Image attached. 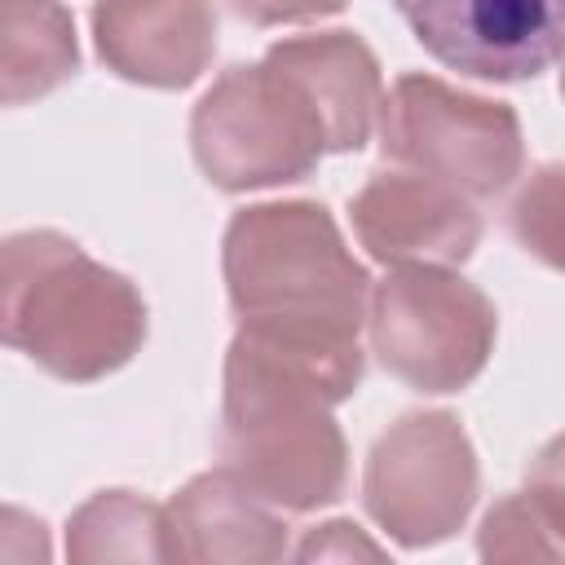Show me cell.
I'll use <instances>...</instances> for the list:
<instances>
[{
  "mask_svg": "<svg viewBox=\"0 0 565 565\" xmlns=\"http://www.w3.org/2000/svg\"><path fill=\"white\" fill-rule=\"evenodd\" d=\"M300 561H353V556H366V561H380L384 547L371 543L353 521H327L318 525L300 547H296Z\"/></svg>",
  "mask_w": 565,
  "mask_h": 565,
  "instance_id": "cell-18",
  "label": "cell"
},
{
  "mask_svg": "<svg viewBox=\"0 0 565 565\" xmlns=\"http://www.w3.org/2000/svg\"><path fill=\"white\" fill-rule=\"evenodd\" d=\"M141 291L57 230H22L0 252V331L57 380L93 384L146 344Z\"/></svg>",
  "mask_w": 565,
  "mask_h": 565,
  "instance_id": "cell-2",
  "label": "cell"
},
{
  "mask_svg": "<svg viewBox=\"0 0 565 565\" xmlns=\"http://www.w3.org/2000/svg\"><path fill=\"white\" fill-rule=\"evenodd\" d=\"M313 106L327 154L362 150L371 141L375 115L384 106V79L380 62L353 31H318V35H291L269 44L265 53Z\"/></svg>",
  "mask_w": 565,
  "mask_h": 565,
  "instance_id": "cell-11",
  "label": "cell"
},
{
  "mask_svg": "<svg viewBox=\"0 0 565 565\" xmlns=\"http://www.w3.org/2000/svg\"><path fill=\"white\" fill-rule=\"evenodd\" d=\"M561 97H565V71H561Z\"/></svg>",
  "mask_w": 565,
  "mask_h": 565,
  "instance_id": "cell-20",
  "label": "cell"
},
{
  "mask_svg": "<svg viewBox=\"0 0 565 565\" xmlns=\"http://www.w3.org/2000/svg\"><path fill=\"white\" fill-rule=\"evenodd\" d=\"M66 556L75 565L102 561H177L168 508L132 490H97L66 521Z\"/></svg>",
  "mask_w": 565,
  "mask_h": 565,
  "instance_id": "cell-14",
  "label": "cell"
},
{
  "mask_svg": "<svg viewBox=\"0 0 565 565\" xmlns=\"http://www.w3.org/2000/svg\"><path fill=\"white\" fill-rule=\"evenodd\" d=\"M177 561L199 565H265L287 552V525L234 468L199 472L168 503Z\"/></svg>",
  "mask_w": 565,
  "mask_h": 565,
  "instance_id": "cell-12",
  "label": "cell"
},
{
  "mask_svg": "<svg viewBox=\"0 0 565 565\" xmlns=\"http://www.w3.org/2000/svg\"><path fill=\"white\" fill-rule=\"evenodd\" d=\"M477 552L486 561H565V543L552 534L543 512L530 503V494L499 499L477 534Z\"/></svg>",
  "mask_w": 565,
  "mask_h": 565,
  "instance_id": "cell-16",
  "label": "cell"
},
{
  "mask_svg": "<svg viewBox=\"0 0 565 565\" xmlns=\"http://www.w3.org/2000/svg\"><path fill=\"white\" fill-rule=\"evenodd\" d=\"M371 349L388 375L419 393L468 388L499 335V313L481 287L450 265H393L371 287Z\"/></svg>",
  "mask_w": 565,
  "mask_h": 565,
  "instance_id": "cell-5",
  "label": "cell"
},
{
  "mask_svg": "<svg viewBox=\"0 0 565 565\" xmlns=\"http://www.w3.org/2000/svg\"><path fill=\"white\" fill-rule=\"evenodd\" d=\"M380 146L393 163L455 185L468 199L503 194L525 163L508 102L463 93L437 75H397L380 106Z\"/></svg>",
  "mask_w": 565,
  "mask_h": 565,
  "instance_id": "cell-6",
  "label": "cell"
},
{
  "mask_svg": "<svg viewBox=\"0 0 565 565\" xmlns=\"http://www.w3.org/2000/svg\"><path fill=\"white\" fill-rule=\"evenodd\" d=\"M331 406L300 366L238 331L221 388L225 468L287 512L335 503L349 486V446Z\"/></svg>",
  "mask_w": 565,
  "mask_h": 565,
  "instance_id": "cell-3",
  "label": "cell"
},
{
  "mask_svg": "<svg viewBox=\"0 0 565 565\" xmlns=\"http://www.w3.org/2000/svg\"><path fill=\"white\" fill-rule=\"evenodd\" d=\"M221 269L243 335L300 366L331 402L362 384L358 331L371 313V274L322 203L287 199L234 212Z\"/></svg>",
  "mask_w": 565,
  "mask_h": 565,
  "instance_id": "cell-1",
  "label": "cell"
},
{
  "mask_svg": "<svg viewBox=\"0 0 565 565\" xmlns=\"http://www.w3.org/2000/svg\"><path fill=\"white\" fill-rule=\"evenodd\" d=\"M477 490V450L450 411H415L388 424L362 472L371 521L402 547H433L463 530Z\"/></svg>",
  "mask_w": 565,
  "mask_h": 565,
  "instance_id": "cell-7",
  "label": "cell"
},
{
  "mask_svg": "<svg viewBox=\"0 0 565 565\" xmlns=\"http://www.w3.org/2000/svg\"><path fill=\"white\" fill-rule=\"evenodd\" d=\"M190 146L203 177L230 194L300 181L327 154L313 106L269 57L230 66L199 97Z\"/></svg>",
  "mask_w": 565,
  "mask_h": 565,
  "instance_id": "cell-4",
  "label": "cell"
},
{
  "mask_svg": "<svg viewBox=\"0 0 565 565\" xmlns=\"http://www.w3.org/2000/svg\"><path fill=\"white\" fill-rule=\"evenodd\" d=\"M79 71L71 9L57 0H0V97L35 102Z\"/></svg>",
  "mask_w": 565,
  "mask_h": 565,
  "instance_id": "cell-13",
  "label": "cell"
},
{
  "mask_svg": "<svg viewBox=\"0 0 565 565\" xmlns=\"http://www.w3.org/2000/svg\"><path fill=\"white\" fill-rule=\"evenodd\" d=\"M411 35L450 71L534 79L565 57V0H393Z\"/></svg>",
  "mask_w": 565,
  "mask_h": 565,
  "instance_id": "cell-8",
  "label": "cell"
},
{
  "mask_svg": "<svg viewBox=\"0 0 565 565\" xmlns=\"http://www.w3.org/2000/svg\"><path fill=\"white\" fill-rule=\"evenodd\" d=\"M93 40L119 79L190 88L216 53V13L212 0H97Z\"/></svg>",
  "mask_w": 565,
  "mask_h": 565,
  "instance_id": "cell-10",
  "label": "cell"
},
{
  "mask_svg": "<svg viewBox=\"0 0 565 565\" xmlns=\"http://www.w3.org/2000/svg\"><path fill=\"white\" fill-rule=\"evenodd\" d=\"M353 234L384 265H463L481 243V216L455 185L415 168L371 172L349 199Z\"/></svg>",
  "mask_w": 565,
  "mask_h": 565,
  "instance_id": "cell-9",
  "label": "cell"
},
{
  "mask_svg": "<svg viewBox=\"0 0 565 565\" xmlns=\"http://www.w3.org/2000/svg\"><path fill=\"white\" fill-rule=\"evenodd\" d=\"M508 230L521 252L565 274V163H543L525 177L508 207Z\"/></svg>",
  "mask_w": 565,
  "mask_h": 565,
  "instance_id": "cell-15",
  "label": "cell"
},
{
  "mask_svg": "<svg viewBox=\"0 0 565 565\" xmlns=\"http://www.w3.org/2000/svg\"><path fill=\"white\" fill-rule=\"evenodd\" d=\"M238 18L252 26H282V22H313L340 13L349 0H230Z\"/></svg>",
  "mask_w": 565,
  "mask_h": 565,
  "instance_id": "cell-19",
  "label": "cell"
},
{
  "mask_svg": "<svg viewBox=\"0 0 565 565\" xmlns=\"http://www.w3.org/2000/svg\"><path fill=\"white\" fill-rule=\"evenodd\" d=\"M525 494L552 525V534L565 543V433H556L525 472Z\"/></svg>",
  "mask_w": 565,
  "mask_h": 565,
  "instance_id": "cell-17",
  "label": "cell"
}]
</instances>
